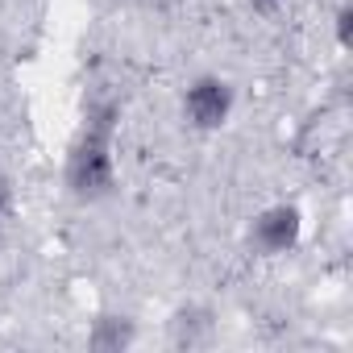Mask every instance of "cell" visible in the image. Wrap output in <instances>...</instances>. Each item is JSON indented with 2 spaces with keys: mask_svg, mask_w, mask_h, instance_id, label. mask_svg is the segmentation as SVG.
Wrapping results in <instances>:
<instances>
[{
  "mask_svg": "<svg viewBox=\"0 0 353 353\" xmlns=\"http://www.w3.org/2000/svg\"><path fill=\"white\" fill-rule=\"evenodd\" d=\"M245 5H250L258 17H274V13L283 9V0H245Z\"/></svg>",
  "mask_w": 353,
  "mask_h": 353,
  "instance_id": "9",
  "label": "cell"
},
{
  "mask_svg": "<svg viewBox=\"0 0 353 353\" xmlns=\"http://www.w3.org/2000/svg\"><path fill=\"white\" fill-rule=\"evenodd\" d=\"M332 38L341 50H353V5L349 0H341L336 13H332Z\"/></svg>",
  "mask_w": 353,
  "mask_h": 353,
  "instance_id": "6",
  "label": "cell"
},
{
  "mask_svg": "<svg viewBox=\"0 0 353 353\" xmlns=\"http://www.w3.org/2000/svg\"><path fill=\"white\" fill-rule=\"evenodd\" d=\"M0 229H5V225H0Z\"/></svg>",
  "mask_w": 353,
  "mask_h": 353,
  "instance_id": "10",
  "label": "cell"
},
{
  "mask_svg": "<svg viewBox=\"0 0 353 353\" xmlns=\"http://www.w3.org/2000/svg\"><path fill=\"white\" fill-rule=\"evenodd\" d=\"M117 125L121 104L100 96L83 108V129L75 133L67 162H63V188L79 204H100L117 192Z\"/></svg>",
  "mask_w": 353,
  "mask_h": 353,
  "instance_id": "1",
  "label": "cell"
},
{
  "mask_svg": "<svg viewBox=\"0 0 353 353\" xmlns=\"http://www.w3.org/2000/svg\"><path fill=\"white\" fill-rule=\"evenodd\" d=\"M137 5L145 9V13H174L183 5V0H137Z\"/></svg>",
  "mask_w": 353,
  "mask_h": 353,
  "instance_id": "8",
  "label": "cell"
},
{
  "mask_svg": "<svg viewBox=\"0 0 353 353\" xmlns=\"http://www.w3.org/2000/svg\"><path fill=\"white\" fill-rule=\"evenodd\" d=\"M137 341V320L125 316V312H100L92 320V332H88V349L96 353H121Z\"/></svg>",
  "mask_w": 353,
  "mask_h": 353,
  "instance_id": "4",
  "label": "cell"
},
{
  "mask_svg": "<svg viewBox=\"0 0 353 353\" xmlns=\"http://www.w3.org/2000/svg\"><path fill=\"white\" fill-rule=\"evenodd\" d=\"M245 241H250V250L254 254H262V258H283V254H291L299 241H303V212H299V204H266L254 221H250V229H245Z\"/></svg>",
  "mask_w": 353,
  "mask_h": 353,
  "instance_id": "3",
  "label": "cell"
},
{
  "mask_svg": "<svg viewBox=\"0 0 353 353\" xmlns=\"http://www.w3.org/2000/svg\"><path fill=\"white\" fill-rule=\"evenodd\" d=\"M233 108H237V88L216 71H204L183 88V121L200 133L225 129L233 121Z\"/></svg>",
  "mask_w": 353,
  "mask_h": 353,
  "instance_id": "2",
  "label": "cell"
},
{
  "mask_svg": "<svg viewBox=\"0 0 353 353\" xmlns=\"http://www.w3.org/2000/svg\"><path fill=\"white\" fill-rule=\"evenodd\" d=\"M170 341L179 349H196V345H208L212 341V312L208 307H179L170 316Z\"/></svg>",
  "mask_w": 353,
  "mask_h": 353,
  "instance_id": "5",
  "label": "cell"
},
{
  "mask_svg": "<svg viewBox=\"0 0 353 353\" xmlns=\"http://www.w3.org/2000/svg\"><path fill=\"white\" fill-rule=\"evenodd\" d=\"M9 212H13V179L0 174V225L9 221Z\"/></svg>",
  "mask_w": 353,
  "mask_h": 353,
  "instance_id": "7",
  "label": "cell"
}]
</instances>
